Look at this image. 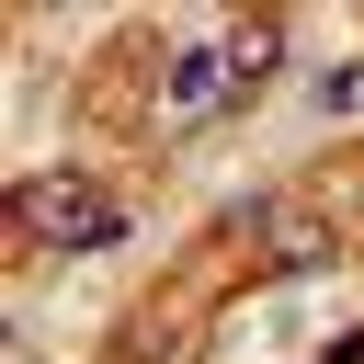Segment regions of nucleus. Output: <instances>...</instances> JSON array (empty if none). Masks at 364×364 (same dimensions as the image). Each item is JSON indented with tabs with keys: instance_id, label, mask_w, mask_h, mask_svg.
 <instances>
[{
	"instance_id": "1",
	"label": "nucleus",
	"mask_w": 364,
	"mask_h": 364,
	"mask_svg": "<svg viewBox=\"0 0 364 364\" xmlns=\"http://www.w3.org/2000/svg\"><path fill=\"white\" fill-rule=\"evenodd\" d=\"M11 216H23V239H46V250H114V239H125V193H102L91 171H34V182L11 193Z\"/></svg>"
},
{
	"instance_id": "2",
	"label": "nucleus",
	"mask_w": 364,
	"mask_h": 364,
	"mask_svg": "<svg viewBox=\"0 0 364 364\" xmlns=\"http://www.w3.org/2000/svg\"><path fill=\"white\" fill-rule=\"evenodd\" d=\"M239 91H228V57L216 46H182L171 68H159V125H205V114H228Z\"/></svg>"
},
{
	"instance_id": "3",
	"label": "nucleus",
	"mask_w": 364,
	"mask_h": 364,
	"mask_svg": "<svg viewBox=\"0 0 364 364\" xmlns=\"http://www.w3.org/2000/svg\"><path fill=\"white\" fill-rule=\"evenodd\" d=\"M216 57H228V91H262V80L284 68V23H273V11H239V23L216 34Z\"/></svg>"
},
{
	"instance_id": "4",
	"label": "nucleus",
	"mask_w": 364,
	"mask_h": 364,
	"mask_svg": "<svg viewBox=\"0 0 364 364\" xmlns=\"http://www.w3.org/2000/svg\"><path fill=\"white\" fill-rule=\"evenodd\" d=\"M262 250H273V273H330V216H262Z\"/></svg>"
},
{
	"instance_id": "5",
	"label": "nucleus",
	"mask_w": 364,
	"mask_h": 364,
	"mask_svg": "<svg viewBox=\"0 0 364 364\" xmlns=\"http://www.w3.org/2000/svg\"><path fill=\"white\" fill-rule=\"evenodd\" d=\"M318 364H364V341H330V353H318Z\"/></svg>"
}]
</instances>
